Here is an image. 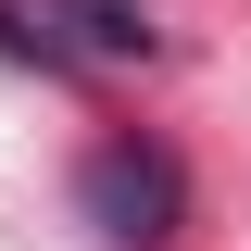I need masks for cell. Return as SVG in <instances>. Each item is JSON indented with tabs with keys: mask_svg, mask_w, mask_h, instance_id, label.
Masks as SVG:
<instances>
[{
	"mask_svg": "<svg viewBox=\"0 0 251 251\" xmlns=\"http://www.w3.org/2000/svg\"><path fill=\"white\" fill-rule=\"evenodd\" d=\"M0 50L38 75H75V63L163 50V25H151V0H0Z\"/></svg>",
	"mask_w": 251,
	"mask_h": 251,
	"instance_id": "2",
	"label": "cell"
},
{
	"mask_svg": "<svg viewBox=\"0 0 251 251\" xmlns=\"http://www.w3.org/2000/svg\"><path fill=\"white\" fill-rule=\"evenodd\" d=\"M75 214H88L113 251H163L188 226V176H176V151H151V138H100V151L75 163Z\"/></svg>",
	"mask_w": 251,
	"mask_h": 251,
	"instance_id": "1",
	"label": "cell"
}]
</instances>
